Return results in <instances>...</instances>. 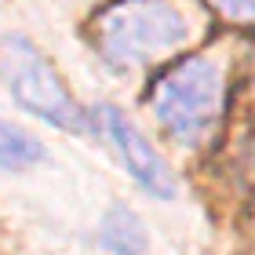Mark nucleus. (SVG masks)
I'll list each match as a JSON object with an SVG mask.
<instances>
[{"label": "nucleus", "instance_id": "3", "mask_svg": "<svg viewBox=\"0 0 255 255\" xmlns=\"http://www.w3.org/2000/svg\"><path fill=\"white\" fill-rule=\"evenodd\" d=\"M4 73L7 88L22 110L37 113L40 121H48L59 131H84L88 113L80 110V102L66 91L62 77L55 73V66L44 59L37 44L26 37H7L4 40Z\"/></svg>", "mask_w": 255, "mask_h": 255}, {"label": "nucleus", "instance_id": "2", "mask_svg": "<svg viewBox=\"0 0 255 255\" xmlns=\"http://www.w3.org/2000/svg\"><path fill=\"white\" fill-rule=\"evenodd\" d=\"M149 106L175 142H208L226 106V69L215 59H182L157 77Z\"/></svg>", "mask_w": 255, "mask_h": 255}, {"label": "nucleus", "instance_id": "4", "mask_svg": "<svg viewBox=\"0 0 255 255\" xmlns=\"http://www.w3.org/2000/svg\"><path fill=\"white\" fill-rule=\"evenodd\" d=\"M99 113H102V128H106L110 142L117 146V153L128 164V171H131V179L157 197H175V179H171L164 157L146 142V135L113 106H102Z\"/></svg>", "mask_w": 255, "mask_h": 255}, {"label": "nucleus", "instance_id": "5", "mask_svg": "<svg viewBox=\"0 0 255 255\" xmlns=\"http://www.w3.org/2000/svg\"><path fill=\"white\" fill-rule=\"evenodd\" d=\"M44 157H48V149H44L29 131L0 121V168L4 171H26L33 164H40Z\"/></svg>", "mask_w": 255, "mask_h": 255}, {"label": "nucleus", "instance_id": "6", "mask_svg": "<svg viewBox=\"0 0 255 255\" xmlns=\"http://www.w3.org/2000/svg\"><path fill=\"white\" fill-rule=\"evenodd\" d=\"M102 245L117 255H146V230L128 208H113L102 223Z\"/></svg>", "mask_w": 255, "mask_h": 255}, {"label": "nucleus", "instance_id": "1", "mask_svg": "<svg viewBox=\"0 0 255 255\" xmlns=\"http://www.w3.org/2000/svg\"><path fill=\"white\" fill-rule=\"evenodd\" d=\"M193 15L179 0H113L95 18V48L113 69H138L186 48Z\"/></svg>", "mask_w": 255, "mask_h": 255}, {"label": "nucleus", "instance_id": "7", "mask_svg": "<svg viewBox=\"0 0 255 255\" xmlns=\"http://www.w3.org/2000/svg\"><path fill=\"white\" fill-rule=\"evenodd\" d=\"M215 11L230 22H252L255 26V0H212Z\"/></svg>", "mask_w": 255, "mask_h": 255}]
</instances>
